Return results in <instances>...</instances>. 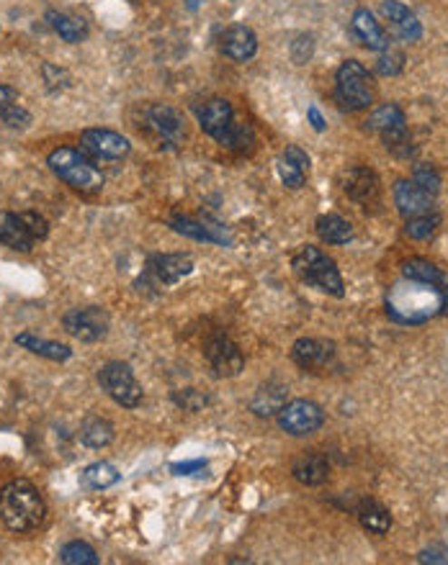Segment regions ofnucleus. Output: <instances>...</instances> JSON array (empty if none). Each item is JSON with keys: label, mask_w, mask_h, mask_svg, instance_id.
Listing matches in <instances>:
<instances>
[{"label": "nucleus", "mask_w": 448, "mask_h": 565, "mask_svg": "<svg viewBox=\"0 0 448 565\" xmlns=\"http://www.w3.org/2000/svg\"><path fill=\"white\" fill-rule=\"evenodd\" d=\"M448 309V288L402 278L386 293V314L397 324H423Z\"/></svg>", "instance_id": "nucleus-1"}, {"label": "nucleus", "mask_w": 448, "mask_h": 565, "mask_svg": "<svg viewBox=\"0 0 448 565\" xmlns=\"http://www.w3.org/2000/svg\"><path fill=\"white\" fill-rule=\"evenodd\" d=\"M47 517V503L29 481H11L0 488V522L11 532H34Z\"/></svg>", "instance_id": "nucleus-2"}, {"label": "nucleus", "mask_w": 448, "mask_h": 565, "mask_svg": "<svg viewBox=\"0 0 448 565\" xmlns=\"http://www.w3.org/2000/svg\"><path fill=\"white\" fill-rule=\"evenodd\" d=\"M291 267L307 285L317 288L327 296H336V299L346 296V282H343V275L337 270L336 260L327 257L320 247H312V244L299 247L291 257Z\"/></svg>", "instance_id": "nucleus-3"}, {"label": "nucleus", "mask_w": 448, "mask_h": 565, "mask_svg": "<svg viewBox=\"0 0 448 565\" xmlns=\"http://www.w3.org/2000/svg\"><path fill=\"white\" fill-rule=\"evenodd\" d=\"M47 165L49 170L60 180H64L70 188L81 190V193H98L103 188V173L98 170L96 162L88 158L83 149L60 147V149L49 152Z\"/></svg>", "instance_id": "nucleus-4"}, {"label": "nucleus", "mask_w": 448, "mask_h": 565, "mask_svg": "<svg viewBox=\"0 0 448 565\" xmlns=\"http://www.w3.org/2000/svg\"><path fill=\"white\" fill-rule=\"evenodd\" d=\"M336 95L348 110H364L374 103V80L368 70L355 60H346L336 72Z\"/></svg>", "instance_id": "nucleus-5"}, {"label": "nucleus", "mask_w": 448, "mask_h": 565, "mask_svg": "<svg viewBox=\"0 0 448 565\" xmlns=\"http://www.w3.org/2000/svg\"><path fill=\"white\" fill-rule=\"evenodd\" d=\"M368 131L379 134L382 141L386 144V149H392L394 155L407 158L413 152L410 147V134H407V119H404V110L397 103H385L368 116L366 121Z\"/></svg>", "instance_id": "nucleus-6"}, {"label": "nucleus", "mask_w": 448, "mask_h": 565, "mask_svg": "<svg viewBox=\"0 0 448 565\" xmlns=\"http://www.w3.org/2000/svg\"><path fill=\"white\" fill-rule=\"evenodd\" d=\"M98 383L106 391V396L116 401L119 407L137 408L142 404V386L134 378L127 362H106L98 370Z\"/></svg>", "instance_id": "nucleus-7"}, {"label": "nucleus", "mask_w": 448, "mask_h": 565, "mask_svg": "<svg viewBox=\"0 0 448 565\" xmlns=\"http://www.w3.org/2000/svg\"><path fill=\"white\" fill-rule=\"evenodd\" d=\"M322 424H325V411L315 401H307V398L288 401L287 407L278 411V426L291 437L312 435Z\"/></svg>", "instance_id": "nucleus-8"}, {"label": "nucleus", "mask_w": 448, "mask_h": 565, "mask_svg": "<svg viewBox=\"0 0 448 565\" xmlns=\"http://www.w3.org/2000/svg\"><path fill=\"white\" fill-rule=\"evenodd\" d=\"M63 324L67 334H73L81 342H98L109 334L112 319L101 306H83V309H70L63 316Z\"/></svg>", "instance_id": "nucleus-9"}, {"label": "nucleus", "mask_w": 448, "mask_h": 565, "mask_svg": "<svg viewBox=\"0 0 448 565\" xmlns=\"http://www.w3.org/2000/svg\"><path fill=\"white\" fill-rule=\"evenodd\" d=\"M204 358L209 365L214 368V373L219 378H235L240 376L245 368V358H242L240 347L235 345L224 331H214L209 334L204 342Z\"/></svg>", "instance_id": "nucleus-10"}, {"label": "nucleus", "mask_w": 448, "mask_h": 565, "mask_svg": "<svg viewBox=\"0 0 448 565\" xmlns=\"http://www.w3.org/2000/svg\"><path fill=\"white\" fill-rule=\"evenodd\" d=\"M144 129L161 147H178L183 139V116L168 103H152L144 109Z\"/></svg>", "instance_id": "nucleus-11"}, {"label": "nucleus", "mask_w": 448, "mask_h": 565, "mask_svg": "<svg viewBox=\"0 0 448 565\" xmlns=\"http://www.w3.org/2000/svg\"><path fill=\"white\" fill-rule=\"evenodd\" d=\"M81 147L88 158L96 159H124L131 152L127 137L112 129H85L81 134Z\"/></svg>", "instance_id": "nucleus-12"}, {"label": "nucleus", "mask_w": 448, "mask_h": 565, "mask_svg": "<svg viewBox=\"0 0 448 565\" xmlns=\"http://www.w3.org/2000/svg\"><path fill=\"white\" fill-rule=\"evenodd\" d=\"M343 188L351 196L355 204H361L364 208H376L382 204V186H379V177L374 170L368 168H351L346 177H343Z\"/></svg>", "instance_id": "nucleus-13"}, {"label": "nucleus", "mask_w": 448, "mask_h": 565, "mask_svg": "<svg viewBox=\"0 0 448 565\" xmlns=\"http://www.w3.org/2000/svg\"><path fill=\"white\" fill-rule=\"evenodd\" d=\"M147 273L162 285H176L186 275L193 273V257L183 252H165V254H152L147 260Z\"/></svg>", "instance_id": "nucleus-14"}, {"label": "nucleus", "mask_w": 448, "mask_h": 565, "mask_svg": "<svg viewBox=\"0 0 448 565\" xmlns=\"http://www.w3.org/2000/svg\"><path fill=\"white\" fill-rule=\"evenodd\" d=\"M394 204L404 219H413V216H425V214L435 211V196L415 186L413 180H397L394 183Z\"/></svg>", "instance_id": "nucleus-15"}, {"label": "nucleus", "mask_w": 448, "mask_h": 565, "mask_svg": "<svg viewBox=\"0 0 448 565\" xmlns=\"http://www.w3.org/2000/svg\"><path fill=\"white\" fill-rule=\"evenodd\" d=\"M333 358H336V345L325 340H315V337H302L291 347V360L305 370L325 368L327 362H333Z\"/></svg>", "instance_id": "nucleus-16"}, {"label": "nucleus", "mask_w": 448, "mask_h": 565, "mask_svg": "<svg viewBox=\"0 0 448 565\" xmlns=\"http://www.w3.org/2000/svg\"><path fill=\"white\" fill-rule=\"evenodd\" d=\"M196 116H199L201 131H207L211 139H219L229 129V124L235 121V110L229 106V101H222V98H214V101L204 103L201 109L196 110Z\"/></svg>", "instance_id": "nucleus-17"}, {"label": "nucleus", "mask_w": 448, "mask_h": 565, "mask_svg": "<svg viewBox=\"0 0 448 565\" xmlns=\"http://www.w3.org/2000/svg\"><path fill=\"white\" fill-rule=\"evenodd\" d=\"M0 244L11 247L16 252H32L36 239L29 232L26 221L21 214H11V211H0Z\"/></svg>", "instance_id": "nucleus-18"}, {"label": "nucleus", "mask_w": 448, "mask_h": 565, "mask_svg": "<svg viewBox=\"0 0 448 565\" xmlns=\"http://www.w3.org/2000/svg\"><path fill=\"white\" fill-rule=\"evenodd\" d=\"M222 52L235 62H248L250 57H256L258 36L253 34V29L235 24L222 34Z\"/></svg>", "instance_id": "nucleus-19"}, {"label": "nucleus", "mask_w": 448, "mask_h": 565, "mask_svg": "<svg viewBox=\"0 0 448 565\" xmlns=\"http://www.w3.org/2000/svg\"><path fill=\"white\" fill-rule=\"evenodd\" d=\"M353 34L358 36V42L364 44L366 49L371 52H385L389 47V36L386 32L382 29V24L374 18V14L368 11V8H358L355 14H353Z\"/></svg>", "instance_id": "nucleus-20"}, {"label": "nucleus", "mask_w": 448, "mask_h": 565, "mask_svg": "<svg viewBox=\"0 0 448 565\" xmlns=\"http://www.w3.org/2000/svg\"><path fill=\"white\" fill-rule=\"evenodd\" d=\"M382 14L389 18V24H392V29L400 34L402 39H407V42H417L420 36H423V26H420V21L417 16L404 5L400 0H385V5H382Z\"/></svg>", "instance_id": "nucleus-21"}, {"label": "nucleus", "mask_w": 448, "mask_h": 565, "mask_svg": "<svg viewBox=\"0 0 448 565\" xmlns=\"http://www.w3.org/2000/svg\"><path fill=\"white\" fill-rule=\"evenodd\" d=\"M173 232L183 236H191L196 242H214V244H229V236L224 235L222 226L209 224V221H196L189 216H173L170 219Z\"/></svg>", "instance_id": "nucleus-22"}, {"label": "nucleus", "mask_w": 448, "mask_h": 565, "mask_svg": "<svg viewBox=\"0 0 448 565\" xmlns=\"http://www.w3.org/2000/svg\"><path fill=\"white\" fill-rule=\"evenodd\" d=\"M294 478L302 484V486H322L327 478H330V463L327 457L317 455V453H307L299 460H294L291 465Z\"/></svg>", "instance_id": "nucleus-23"}, {"label": "nucleus", "mask_w": 448, "mask_h": 565, "mask_svg": "<svg viewBox=\"0 0 448 565\" xmlns=\"http://www.w3.org/2000/svg\"><path fill=\"white\" fill-rule=\"evenodd\" d=\"M288 388L278 380H268L266 386H260L250 401V408L258 417H278V411L287 407Z\"/></svg>", "instance_id": "nucleus-24"}, {"label": "nucleus", "mask_w": 448, "mask_h": 565, "mask_svg": "<svg viewBox=\"0 0 448 565\" xmlns=\"http://www.w3.org/2000/svg\"><path fill=\"white\" fill-rule=\"evenodd\" d=\"M16 345L24 347V350H29L34 355H39V358H47V360L54 362H64L73 358V350L67 345L52 342V340H42V337H36L32 331H21L16 337Z\"/></svg>", "instance_id": "nucleus-25"}, {"label": "nucleus", "mask_w": 448, "mask_h": 565, "mask_svg": "<svg viewBox=\"0 0 448 565\" xmlns=\"http://www.w3.org/2000/svg\"><path fill=\"white\" fill-rule=\"evenodd\" d=\"M47 24L70 44H81L83 39H88V32H91L85 18L70 16L63 11H47Z\"/></svg>", "instance_id": "nucleus-26"}, {"label": "nucleus", "mask_w": 448, "mask_h": 565, "mask_svg": "<svg viewBox=\"0 0 448 565\" xmlns=\"http://www.w3.org/2000/svg\"><path fill=\"white\" fill-rule=\"evenodd\" d=\"M355 514H358L361 527L368 530V532L386 534L392 530V514H389V509L382 506L379 502H374V499H366V502L358 503Z\"/></svg>", "instance_id": "nucleus-27"}, {"label": "nucleus", "mask_w": 448, "mask_h": 565, "mask_svg": "<svg viewBox=\"0 0 448 565\" xmlns=\"http://www.w3.org/2000/svg\"><path fill=\"white\" fill-rule=\"evenodd\" d=\"M317 236L327 244H348L353 239V226L351 221H346L337 214H325L317 219Z\"/></svg>", "instance_id": "nucleus-28"}, {"label": "nucleus", "mask_w": 448, "mask_h": 565, "mask_svg": "<svg viewBox=\"0 0 448 565\" xmlns=\"http://www.w3.org/2000/svg\"><path fill=\"white\" fill-rule=\"evenodd\" d=\"M402 278H410V281H423L433 282V285H441L448 288L446 273L441 267H435L431 260H423V257H413L407 263H402Z\"/></svg>", "instance_id": "nucleus-29"}, {"label": "nucleus", "mask_w": 448, "mask_h": 565, "mask_svg": "<svg viewBox=\"0 0 448 565\" xmlns=\"http://www.w3.org/2000/svg\"><path fill=\"white\" fill-rule=\"evenodd\" d=\"M81 442L91 450L109 447L113 442V424L101 417H91L81 424Z\"/></svg>", "instance_id": "nucleus-30"}, {"label": "nucleus", "mask_w": 448, "mask_h": 565, "mask_svg": "<svg viewBox=\"0 0 448 565\" xmlns=\"http://www.w3.org/2000/svg\"><path fill=\"white\" fill-rule=\"evenodd\" d=\"M122 481V473L112 463H91L81 475V484L91 491H103V488L116 486Z\"/></svg>", "instance_id": "nucleus-31"}, {"label": "nucleus", "mask_w": 448, "mask_h": 565, "mask_svg": "<svg viewBox=\"0 0 448 565\" xmlns=\"http://www.w3.org/2000/svg\"><path fill=\"white\" fill-rule=\"evenodd\" d=\"M219 144L232 149V152H250L253 144H256V137H253V129L248 124H240V121H232L229 129L219 137Z\"/></svg>", "instance_id": "nucleus-32"}, {"label": "nucleus", "mask_w": 448, "mask_h": 565, "mask_svg": "<svg viewBox=\"0 0 448 565\" xmlns=\"http://www.w3.org/2000/svg\"><path fill=\"white\" fill-rule=\"evenodd\" d=\"M60 563L64 565H98L101 563V558H98V552L88 542H81V540H75V542H67L63 550H60Z\"/></svg>", "instance_id": "nucleus-33"}, {"label": "nucleus", "mask_w": 448, "mask_h": 565, "mask_svg": "<svg viewBox=\"0 0 448 565\" xmlns=\"http://www.w3.org/2000/svg\"><path fill=\"white\" fill-rule=\"evenodd\" d=\"M438 224H441V216L435 211L425 214V216H413V219H407V224H404V235L410 236V239L423 242V239H431L435 235Z\"/></svg>", "instance_id": "nucleus-34"}, {"label": "nucleus", "mask_w": 448, "mask_h": 565, "mask_svg": "<svg viewBox=\"0 0 448 565\" xmlns=\"http://www.w3.org/2000/svg\"><path fill=\"white\" fill-rule=\"evenodd\" d=\"M0 124L8 126V129H26L32 124V113L18 106L16 101L14 103H0Z\"/></svg>", "instance_id": "nucleus-35"}, {"label": "nucleus", "mask_w": 448, "mask_h": 565, "mask_svg": "<svg viewBox=\"0 0 448 565\" xmlns=\"http://www.w3.org/2000/svg\"><path fill=\"white\" fill-rule=\"evenodd\" d=\"M42 75H44V85H47V91H52V93L67 91V88L73 85V78H70V72H67V70H63V67H57V64H52V62L42 64Z\"/></svg>", "instance_id": "nucleus-36"}, {"label": "nucleus", "mask_w": 448, "mask_h": 565, "mask_svg": "<svg viewBox=\"0 0 448 565\" xmlns=\"http://www.w3.org/2000/svg\"><path fill=\"white\" fill-rule=\"evenodd\" d=\"M402 67H404V54H402L400 49H394L389 44V47L382 52L379 62H376V72L385 75V78H394V75H400Z\"/></svg>", "instance_id": "nucleus-37"}, {"label": "nucleus", "mask_w": 448, "mask_h": 565, "mask_svg": "<svg viewBox=\"0 0 448 565\" xmlns=\"http://www.w3.org/2000/svg\"><path fill=\"white\" fill-rule=\"evenodd\" d=\"M413 183L420 186L423 190H428L431 196H435V193L441 190V175H438L435 168L425 165V162H420V165H415V170H413Z\"/></svg>", "instance_id": "nucleus-38"}, {"label": "nucleus", "mask_w": 448, "mask_h": 565, "mask_svg": "<svg viewBox=\"0 0 448 565\" xmlns=\"http://www.w3.org/2000/svg\"><path fill=\"white\" fill-rule=\"evenodd\" d=\"M278 177H281V183L287 186V188L291 190H297V188H302L305 186V180H307V170H302V168H297L294 162H288L287 158H281L278 159Z\"/></svg>", "instance_id": "nucleus-39"}, {"label": "nucleus", "mask_w": 448, "mask_h": 565, "mask_svg": "<svg viewBox=\"0 0 448 565\" xmlns=\"http://www.w3.org/2000/svg\"><path fill=\"white\" fill-rule=\"evenodd\" d=\"M312 54H315V39H312V34H299V36L291 42V57H294V62L297 64L309 62Z\"/></svg>", "instance_id": "nucleus-40"}, {"label": "nucleus", "mask_w": 448, "mask_h": 565, "mask_svg": "<svg viewBox=\"0 0 448 565\" xmlns=\"http://www.w3.org/2000/svg\"><path fill=\"white\" fill-rule=\"evenodd\" d=\"M173 401H176L178 407L186 408V411H199V408H204L209 404L207 396L201 391H196V388H183V391H178L176 396H173Z\"/></svg>", "instance_id": "nucleus-41"}, {"label": "nucleus", "mask_w": 448, "mask_h": 565, "mask_svg": "<svg viewBox=\"0 0 448 565\" xmlns=\"http://www.w3.org/2000/svg\"><path fill=\"white\" fill-rule=\"evenodd\" d=\"M21 216L26 221V226H29V232L36 242H42V239H47L49 235V224L44 216H39V214H34V211H21Z\"/></svg>", "instance_id": "nucleus-42"}, {"label": "nucleus", "mask_w": 448, "mask_h": 565, "mask_svg": "<svg viewBox=\"0 0 448 565\" xmlns=\"http://www.w3.org/2000/svg\"><path fill=\"white\" fill-rule=\"evenodd\" d=\"M417 560H420V563L448 565V548H446V545H431V548L420 550Z\"/></svg>", "instance_id": "nucleus-43"}, {"label": "nucleus", "mask_w": 448, "mask_h": 565, "mask_svg": "<svg viewBox=\"0 0 448 565\" xmlns=\"http://www.w3.org/2000/svg\"><path fill=\"white\" fill-rule=\"evenodd\" d=\"M281 158H287L288 162H294V165L302 168V170H309V155H307L302 147H297V144L287 147V152H284Z\"/></svg>", "instance_id": "nucleus-44"}, {"label": "nucleus", "mask_w": 448, "mask_h": 565, "mask_svg": "<svg viewBox=\"0 0 448 565\" xmlns=\"http://www.w3.org/2000/svg\"><path fill=\"white\" fill-rule=\"evenodd\" d=\"M170 471L176 475H193V473L207 471V460H186V463H176Z\"/></svg>", "instance_id": "nucleus-45"}, {"label": "nucleus", "mask_w": 448, "mask_h": 565, "mask_svg": "<svg viewBox=\"0 0 448 565\" xmlns=\"http://www.w3.org/2000/svg\"><path fill=\"white\" fill-rule=\"evenodd\" d=\"M307 116H309V121H312V126H315V131H325V119H322L320 110L315 109V106H309Z\"/></svg>", "instance_id": "nucleus-46"}, {"label": "nucleus", "mask_w": 448, "mask_h": 565, "mask_svg": "<svg viewBox=\"0 0 448 565\" xmlns=\"http://www.w3.org/2000/svg\"><path fill=\"white\" fill-rule=\"evenodd\" d=\"M18 101V91L11 85H0V103H14Z\"/></svg>", "instance_id": "nucleus-47"}]
</instances>
